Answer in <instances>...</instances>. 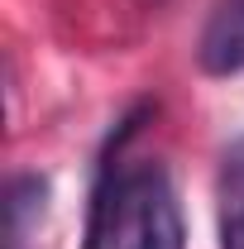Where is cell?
<instances>
[{
  "mask_svg": "<svg viewBox=\"0 0 244 249\" xmlns=\"http://www.w3.org/2000/svg\"><path fill=\"white\" fill-rule=\"evenodd\" d=\"M87 249H187V220L163 168L120 173L105 192H91Z\"/></svg>",
  "mask_w": 244,
  "mask_h": 249,
  "instance_id": "obj_1",
  "label": "cell"
},
{
  "mask_svg": "<svg viewBox=\"0 0 244 249\" xmlns=\"http://www.w3.org/2000/svg\"><path fill=\"white\" fill-rule=\"evenodd\" d=\"M196 62L206 77H235L244 72V0H220L201 29Z\"/></svg>",
  "mask_w": 244,
  "mask_h": 249,
  "instance_id": "obj_2",
  "label": "cell"
},
{
  "mask_svg": "<svg viewBox=\"0 0 244 249\" xmlns=\"http://www.w3.org/2000/svg\"><path fill=\"white\" fill-rule=\"evenodd\" d=\"M43 211H48V178L19 173L5 192V240H10V249H24V240L38 230Z\"/></svg>",
  "mask_w": 244,
  "mask_h": 249,
  "instance_id": "obj_3",
  "label": "cell"
},
{
  "mask_svg": "<svg viewBox=\"0 0 244 249\" xmlns=\"http://www.w3.org/2000/svg\"><path fill=\"white\" fill-rule=\"evenodd\" d=\"M220 249H244V201L220 206Z\"/></svg>",
  "mask_w": 244,
  "mask_h": 249,
  "instance_id": "obj_4",
  "label": "cell"
}]
</instances>
